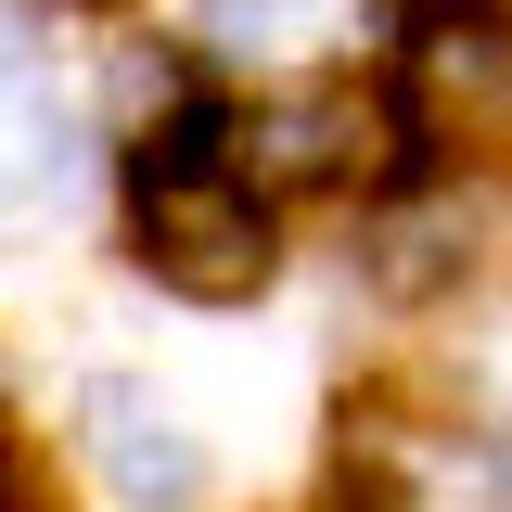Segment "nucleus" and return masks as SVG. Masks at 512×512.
I'll use <instances>...</instances> for the list:
<instances>
[{
  "label": "nucleus",
  "instance_id": "2",
  "mask_svg": "<svg viewBox=\"0 0 512 512\" xmlns=\"http://www.w3.org/2000/svg\"><path fill=\"white\" fill-rule=\"evenodd\" d=\"M397 116H410L423 154L500 167V154H512V13L423 26V39H410V77H397Z\"/></svg>",
  "mask_w": 512,
  "mask_h": 512
},
{
  "label": "nucleus",
  "instance_id": "3",
  "mask_svg": "<svg viewBox=\"0 0 512 512\" xmlns=\"http://www.w3.org/2000/svg\"><path fill=\"white\" fill-rule=\"evenodd\" d=\"M90 461H103V487H116L128 512H180L192 500V436H180V410H154L141 384H90Z\"/></svg>",
  "mask_w": 512,
  "mask_h": 512
},
{
  "label": "nucleus",
  "instance_id": "4",
  "mask_svg": "<svg viewBox=\"0 0 512 512\" xmlns=\"http://www.w3.org/2000/svg\"><path fill=\"white\" fill-rule=\"evenodd\" d=\"M410 512H512V474L487 448H436V461H410Z\"/></svg>",
  "mask_w": 512,
  "mask_h": 512
},
{
  "label": "nucleus",
  "instance_id": "1",
  "mask_svg": "<svg viewBox=\"0 0 512 512\" xmlns=\"http://www.w3.org/2000/svg\"><path fill=\"white\" fill-rule=\"evenodd\" d=\"M141 269L154 282H180V295H256L269 282V205H256L231 167H205V154H167V167H141Z\"/></svg>",
  "mask_w": 512,
  "mask_h": 512
}]
</instances>
